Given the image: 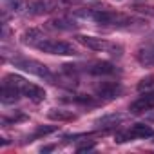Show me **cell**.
I'll list each match as a JSON object with an SVG mask.
<instances>
[{
	"instance_id": "obj_1",
	"label": "cell",
	"mask_w": 154,
	"mask_h": 154,
	"mask_svg": "<svg viewBox=\"0 0 154 154\" xmlns=\"http://www.w3.org/2000/svg\"><path fill=\"white\" fill-rule=\"evenodd\" d=\"M4 84H9V85L17 87L22 93V96L29 98L35 103H40V102L45 100V91L40 85H35V84L27 82L26 78H22V76H18V74H6L4 76Z\"/></svg>"
},
{
	"instance_id": "obj_2",
	"label": "cell",
	"mask_w": 154,
	"mask_h": 154,
	"mask_svg": "<svg viewBox=\"0 0 154 154\" xmlns=\"http://www.w3.org/2000/svg\"><path fill=\"white\" fill-rule=\"evenodd\" d=\"M84 17L93 18L100 26H114V27H123V26H129L132 22L131 17L116 13V11H109V9H93V11L84 13Z\"/></svg>"
},
{
	"instance_id": "obj_3",
	"label": "cell",
	"mask_w": 154,
	"mask_h": 154,
	"mask_svg": "<svg viewBox=\"0 0 154 154\" xmlns=\"http://www.w3.org/2000/svg\"><path fill=\"white\" fill-rule=\"evenodd\" d=\"M36 49H40L47 54H58V56H76V54H80V51L72 44L63 42V40H53V38H45L44 42H40Z\"/></svg>"
},
{
	"instance_id": "obj_4",
	"label": "cell",
	"mask_w": 154,
	"mask_h": 154,
	"mask_svg": "<svg viewBox=\"0 0 154 154\" xmlns=\"http://www.w3.org/2000/svg\"><path fill=\"white\" fill-rule=\"evenodd\" d=\"M76 42L82 44L84 47L91 49V51H111V54H122V47L120 45H114L111 42H107L105 38H98V36H91V35H76L74 36Z\"/></svg>"
},
{
	"instance_id": "obj_5",
	"label": "cell",
	"mask_w": 154,
	"mask_h": 154,
	"mask_svg": "<svg viewBox=\"0 0 154 154\" xmlns=\"http://www.w3.org/2000/svg\"><path fill=\"white\" fill-rule=\"evenodd\" d=\"M13 65L18 67V69H22V71H26V72H29V74L38 76V78L53 80L51 69L45 63L38 62V60H33V58H17V60H13Z\"/></svg>"
},
{
	"instance_id": "obj_6",
	"label": "cell",
	"mask_w": 154,
	"mask_h": 154,
	"mask_svg": "<svg viewBox=\"0 0 154 154\" xmlns=\"http://www.w3.org/2000/svg\"><path fill=\"white\" fill-rule=\"evenodd\" d=\"M154 109V91H145L141 96H138L131 105H129V111L132 114H141V112H147V111H152Z\"/></svg>"
},
{
	"instance_id": "obj_7",
	"label": "cell",
	"mask_w": 154,
	"mask_h": 154,
	"mask_svg": "<svg viewBox=\"0 0 154 154\" xmlns=\"http://www.w3.org/2000/svg\"><path fill=\"white\" fill-rule=\"evenodd\" d=\"M62 6L60 0H35V2H31L27 6V13L29 15H45V13H51L54 9H58Z\"/></svg>"
},
{
	"instance_id": "obj_8",
	"label": "cell",
	"mask_w": 154,
	"mask_h": 154,
	"mask_svg": "<svg viewBox=\"0 0 154 154\" xmlns=\"http://www.w3.org/2000/svg\"><path fill=\"white\" fill-rule=\"evenodd\" d=\"M123 93V87L118 82H103L102 85L96 87V94L102 100H114L120 98V94Z\"/></svg>"
},
{
	"instance_id": "obj_9",
	"label": "cell",
	"mask_w": 154,
	"mask_h": 154,
	"mask_svg": "<svg viewBox=\"0 0 154 154\" xmlns=\"http://www.w3.org/2000/svg\"><path fill=\"white\" fill-rule=\"evenodd\" d=\"M84 71L89 72V74H94V76H111V74H114L118 69H116L111 62H93V63L85 65Z\"/></svg>"
},
{
	"instance_id": "obj_10",
	"label": "cell",
	"mask_w": 154,
	"mask_h": 154,
	"mask_svg": "<svg viewBox=\"0 0 154 154\" xmlns=\"http://www.w3.org/2000/svg\"><path fill=\"white\" fill-rule=\"evenodd\" d=\"M20 96H22V93H20L17 87H13V85L2 82V93H0V100H2L4 105H11V103L18 102Z\"/></svg>"
},
{
	"instance_id": "obj_11",
	"label": "cell",
	"mask_w": 154,
	"mask_h": 154,
	"mask_svg": "<svg viewBox=\"0 0 154 154\" xmlns=\"http://www.w3.org/2000/svg\"><path fill=\"white\" fill-rule=\"evenodd\" d=\"M44 40H45V36L40 29H27V31L22 33V44H26V45L38 47V44L44 42Z\"/></svg>"
},
{
	"instance_id": "obj_12",
	"label": "cell",
	"mask_w": 154,
	"mask_h": 154,
	"mask_svg": "<svg viewBox=\"0 0 154 154\" xmlns=\"http://www.w3.org/2000/svg\"><path fill=\"white\" fill-rule=\"evenodd\" d=\"M47 26L51 29H58V31H72V29L78 27V24L71 18H54V20L47 22Z\"/></svg>"
},
{
	"instance_id": "obj_13",
	"label": "cell",
	"mask_w": 154,
	"mask_h": 154,
	"mask_svg": "<svg viewBox=\"0 0 154 154\" xmlns=\"http://www.w3.org/2000/svg\"><path fill=\"white\" fill-rule=\"evenodd\" d=\"M47 116L54 122H72V120H76V114L72 111H65V109H51L47 112Z\"/></svg>"
},
{
	"instance_id": "obj_14",
	"label": "cell",
	"mask_w": 154,
	"mask_h": 154,
	"mask_svg": "<svg viewBox=\"0 0 154 154\" xmlns=\"http://www.w3.org/2000/svg\"><path fill=\"white\" fill-rule=\"evenodd\" d=\"M138 62L141 65H154V45H147V47H141L136 54Z\"/></svg>"
},
{
	"instance_id": "obj_15",
	"label": "cell",
	"mask_w": 154,
	"mask_h": 154,
	"mask_svg": "<svg viewBox=\"0 0 154 154\" xmlns=\"http://www.w3.org/2000/svg\"><path fill=\"white\" fill-rule=\"evenodd\" d=\"M120 122H123V116L114 112V114H105V116L98 118L94 123H96V127H103V129H109V127H114V125H118Z\"/></svg>"
},
{
	"instance_id": "obj_16",
	"label": "cell",
	"mask_w": 154,
	"mask_h": 154,
	"mask_svg": "<svg viewBox=\"0 0 154 154\" xmlns=\"http://www.w3.org/2000/svg\"><path fill=\"white\" fill-rule=\"evenodd\" d=\"M131 132H132L134 138H150V136H154V131L145 123H134L131 127Z\"/></svg>"
},
{
	"instance_id": "obj_17",
	"label": "cell",
	"mask_w": 154,
	"mask_h": 154,
	"mask_svg": "<svg viewBox=\"0 0 154 154\" xmlns=\"http://www.w3.org/2000/svg\"><path fill=\"white\" fill-rule=\"evenodd\" d=\"M56 131H58V125H38L36 131L31 134V138H33V140H38V138L49 136V134H53V132H56ZM33 140H31V141H33Z\"/></svg>"
},
{
	"instance_id": "obj_18",
	"label": "cell",
	"mask_w": 154,
	"mask_h": 154,
	"mask_svg": "<svg viewBox=\"0 0 154 154\" xmlns=\"http://www.w3.org/2000/svg\"><path fill=\"white\" fill-rule=\"evenodd\" d=\"M150 85H154V76H147V78L140 80L138 89H140V91H143V89H147V87H150Z\"/></svg>"
},
{
	"instance_id": "obj_19",
	"label": "cell",
	"mask_w": 154,
	"mask_h": 154,
	"mask_svg": "<svg viewBox=\"0 0 154 154\" xmlns=\"http://www.w3.org/2000/svg\"><path fill=\"white\" fill-rule=\"evenodd\" d=\"M22 120H26V114H18V116H11V118L4 116L2 118V123L8 125V123H17V122H22Z\"/></svg>"
},
{
	"instance_id": "obj_20",
	"label": "cell",
	"mask_w": 154,
	"mask_h": 154,
	"mask_svg": "<svg viewBox=\"0 0 154 154\" xmlns=\"http://www.w3.org/2000/svg\"><path fill=\"white\" fill-rule=\"evenodd\" d=\"M91 149H94V141H91V143H84V145H80L78 149H76V152H85V150H91Z\"/></svg>"
}]
</instances>
